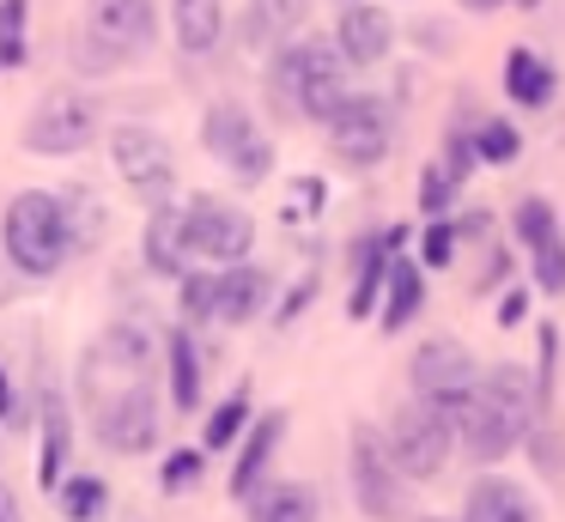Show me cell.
I'll return each instance as SVG.
<instances>
[{
    "label": "cell",
    "mask_w": 565,
    "mask_h": 522,
    "mask_svg": "<svg viewBox=\"0 0 565 522\" xmlns=\"http://www.w3.org/2000/svg\"><path fill=\"white\" fill-rule=\"evenodd\" d=\"M535 425H547L541 419V401H535V376L523 364H487L475 407L456 425V444L468 449L475 468H499L504 456H516L535 437Z\"/></svg>",
    "instance_id": "obj_1"
},
{
    "label": "cell",
    "mask_w": 565,
    "mask_h": 522,
    "mask_svg": "<svg viewBox=\"0 0 565 522\" xmlns=\"http://www.w3.org/2000/svg\"><path fill=\"white\" fill-rule=\"evenodd\" d=\"M0 249H7V262H13L25 279L62 274V267L74 262L62 194H50V189L13 194V201H7V213H0Z\"/></svg>",
    "instance_id": "obj_2"
},
{
    "label": "cell",
    "mask_w": 565,
    "mask_h": 522,
    "mask_svg": "<svg viewBox=\"0 0 565 522\" xmlns=\"http://www.w3.org/2000/svg\"><path fill=\"white\" fill-rule=\"evenodd\" d=\"M407 376H414V401L438 407L450 425H462L468 407H475V395H480V364L468 359V347L456 334L419 340L414 359H407Z\"/></svg>",
    "instance_id": "obj_3"
},
{
    "label": "cell",
    "mask_w": 565,
    "mask_h": 522,
    "mask_svg": "<svg viewBox=\"0 0 565 522\" xmlns=\"http://www.w3.org/2000/svg\"><path fill=\"white\" fill-rule=\"evenodd\" d=\"M347 480H353V504L365 522H402L407 516V480L395 473L383 432L365 419H353L347 432Z\"/></svg>",
    "instance_id": "obj_4"
},
{
    "label": "cell",
    "mask_w": 565,
    "mask_h": 522,
    "mask_svg": "<svg viewBox=\"0 0 565 522\" xmlns=\"http://www.w3.org/2000/svg\"><path fill=\"white\" fill-rule=\"evenodd\" d=\"M383 449H390L402 480H431V473H444V461L456 449V425L426 401H402L383 425Z\"/></svg>",
    "instance_id": "obj_5"
},
{
    "label": "cell",
    "mask_w": 565,
    "mask_h": 522,
    "mask_svg": "<svg viewBox=\"0 0 565 522\" xmlns=\"http://www.w3.org/2000/svg\"><path fill=\"white\" fill-rule=\"evenodd\" d=\"M201 146H207V158H220V164L244 182V189L274 170V140L256 128V116H249L237 97L207 104V116H201Z\"/></svg>",
    "instance_id": "obj_6"
},
{
    "label": "cell",
    "mask_w": 565,
    "mask_h": 522,
    "mask_svg": "<svg viewBox=\"0 0 565 522\" xmlns=\"http://www.w3.org/2000/svg\"><path fill=\"white\" fill-rule=\"evenodd\" d=\"M98 128H104L98 97L62 85V92H50L38 109H31V121H25V152H38V158H74V152H86V146L98 140Z\"/></svg>",
    "instance_id": "obj_7"
},
{
    "label": "cell",
    "mask_w": 565,
    "mask_h": 522,
    "mask_svg": "<svg viewBox=\"0 0 565 522\" xmlns=\"http://www.w3.org/2000/svg\"><path fill=\"white\" fill-rule=\"evenodd\" d=\"M110 164L116 177L128 182V194H140L147 206H171V189H177V152L159 128L147 121H122L110 128Z\"/></svg>",
    "instance_id": "obj_8"
},
{
    "label": "cell",
    "mask_w": 565,
    "mask_h": 522,
    "mask_svg": "<svg viewBox=\"0 0 565 522\" xmlns=\"http://www.w3.org/2000/svg\"><path fill=\"white\" fill-rule=\"evenodd\" d=\"M183 243L195 262H213V274H220V267L249 262V249H256V219L244 206L220 201V194H195L183 206Z\"/></svg>",
    "instance_id": "obj_9"
},
{
    "label": "cell",
    "mask_w": 565,
    "mask_h": 522,
    "mask_svg": "<svg viewBox=\"0 0 565 522\" xmlns=\"http://www.w3.org/2000/svg\"><path fill=\"white\" fill-rule=\"evenodd\" d=\"M92 437L110 456H152L159 449V395H152V383H128L116 395L92 401Z\"/></svg>",
    "instance_id": "obj_10"
},
{
    "label": "cell",
    "mask_w": 565,
    "mask_h": 522,
    "mask_svg": "<svg viewBox=\"0 0 565 522\" xmlns=\"http://www.w3.org/2000/svg\"><path fill=\"white\" fill-rule=\"evenodd\" d=\"M329 146H334V164H347V170H377L383 158H390V146H395V116H390V104H383V97L353 92V97H347V109L329 121Z\"/></svg>",
    "instance_id": "obj_11"
},
{
    "label": "cell",
    "mask_w": 565,
    "mask_h": 522,
    "mask_svg": "<svg viewBox=\"0 0 565 522\" xmlns=\"http://www.w3.org/2000/svg\"><path fill=\"white\" fill-rule=\"evenodd\" d=\"M79 36L110 49L116 61H135L159 43V0H86Z\"/></svg>",
    "instance_id": "obj_12"
},
{
    "label": "cell",
    "mask_w": 565,
    "mask_h": 522,
    "mask_svg": "<svg viewBox=\"0 0 565 522\" xmlns=\"http://www.w3.org/2000/svg\"><path fill=\"white\" fill-rule=\"evenodd\" d=\"M353 97V67L341 61L334 36H305V67H298V121H322L329 128L334 116L347 109Z\"/></svg>",
    "instance_id": "obj_13"
},
{
    "label": "cell",
    "mask_w": 565,
    "mask_h": 522,
    "mask_svg": "<svg viewBox=\"0 0 565 522\" xmlns=\"http://www.w3.org/2000/svg\"><path fill=\"white\" fill-rule=\"evenodd\" d=\"M407 225H383L353 237V291H347V322H365L371 310H383V286H390V267L402 262Z\"/></svg>",
    "instance_id": "obj_14"
},
{
    "label": "cell",
    "mask_w": 565,
    "mask_h": 522,
    "mask_svg": "<svg viewBox=\"0 0 565 522\" xmlns=\"http://www.w3.org/2000/svg\"><path fill=\"white\" fill-rule=\"evenodd\" d=\"M286 432H292V413L286 407L262 413V419L244 432V444H237V456H232V473H225V492H232L237 504H249V498L268 486V468H274V456H280Z\"/></svg>",
    "instance_id": "obj_15"
},
{
    "label": "cell",
    "mask_w": 565,
    "mask_h": 522,
    "mask_svg": "<svg viewBox=\"0 0 565 522\" xmlns=\"http://www.w3.org/2000/svg\"><path fill=\"white\" fill-rule=\"evenodd\" d=\"M38 486L43 492H62L67 480V456H74V413H67V395L55 383H43L38 395Z\"/></svg>",
    "instance_id": "obj_16"
},
{
    "label": "cell",
    "mask_w": 565,
    "mask_h": 522,
    "mask_svg": "<svg viewBox=\"0 0 565 522\" xmlns=\"http://www.w3.org/2000/svg\"><path fill=\"white\" fill-rule=\"evenodd\" d=\"M268 298H274V274L256 262H237V267H220V274H213V322H225V328L256 322V316L268 310Z\"/></svg>",
    "instance_id": "obj_17"
},
{
    "label": "cell",
    "mask_w": 565,
    "mask_h": 522,
    "mask_svg": "<svg viewBox=\"0 0 565 522\" xmlns=\"http://www.w3.org/2000/svg\"><path fill=\"white\" fill-rule=\"evenodd\" d=\"M334 49H341L347 67H377L395 49V19L377 0H359V7H347L341 24H334Z\"/></svg>",
    "instance_id": "obj_18"
},
{
    "label": "cell",
    "mask_w": 565,
    "mask_h": 522,
    "mask_svg": "<svg viewBox=\"0 0 565 522\" xmlns=\"http://www.w3.org/2000/svg\"><path fill=\"white\" fill-rule=\"evenodd\" d=\"M462 522H541L535 498L504 473H480L462 498Z\"/></svg>",
    "instance_id": "obj_19"
},
{
    "label": "cell",
    "mask_w": 565,
    "mask_h": 522,
    "mask_svg": "<svg viewBox=\"0 0 565 522\" xmlns=\"http://www.w3.org/2000/svg\"><path fill=\"white\" fill-rule=\"evenodd\" d=\"M140 262L159 279H183L189 274V243H183V213L177 206H152L147 237H140Z\"/></svg>",
    "instance_id": "obj_20"
},
{
    "label": "cell",
    "mask_w": 565,
    "mask_h": 522,
    "mask_svg": "<svg viewBox=\"0 0 565 522\" xmlns=\"http://www.w3.org/2000/svg\"><path fill=\"white\" fill-rule=\"evenodd\" d=\"M553 92H559V73H553V61H541L529 43H516L511 55H504V97H511L516 109H547Z\"/></svg>",
    "instance_id": "obj_21"
},
{
    "label": "cell",
    "mask_w": 565,
    "mask_h": 522,
    "mask_svg": "<svg viewBox=\"0 0 565 522\" xmlns=\"http://www.w3.org/2000/svg\"><path fill=\"white\" fill-rule=\"evenodd\" d=\"M317 516H322V498L310 480H268L244 504V522H317Z\"/></svg>",
    "instance_id": "obj_22"
},
{
    "label": "cell",
    "mask_w": 565,
    "mask_h": 522,
    "mask_svg": "<svg viewBox=\"0 0 565 522\" xmlns=\"http://www.w3.org/2000/svg\"><path fill=\"white\" fill-rule=\"evenodd\" d=\"M419 310H426V267L402 255V262L390 267V286H383L377 328H383V334H402V328L419 322Z\"/></svg>",
    "instance_id": "obj_23"
},
{
    "label": "cell",
    "mask_w": 565,
    "mask_h": 522,
    "mask_svg": "<svg viewBox=\"0 0 565 522\" xmlns=\"http://www.w3.org/2000/svg\"><path fill=\"white\" fill-rule=\"evenodd\" d=\"M164 388H171L177 413H195L201 407V347H195V328H171V334H164Z\"/></svg>",
    "instance_id": "obj_24"
},
{
    "label": "cell",
    "mask_w": 565,
    "mask_h": 522,
    "mask_svg": "<svg viewBox=\"0 0 565 522\" xmlns=\"http://www.w3.org/2000/svg\"><path fill=\"white\" fill-rule=\"evenodd\" d=\"M171 24L183 55H213L225 31V0H171Z\"/></svg>",
    "instance_id": "obj_25"
},
{
    "label": "cell",
    "mask_w": 565,
    "mask_h": 522,
    "mask_svg": "<svg viewBox=\"0 0 565 522\" xmlns=\"http://www.w3.org/2000/svg\"><path fill=\"white\" fill-rule=\"evenodd\" d=\"M62 213H67V243H74V255H92L104 243V231H110V206H104L98 189H86V182L62 189Z\"/></svg>",
    "instance_id": "obj_26"
},
{
    "label": "cell",
    "mask_w": 565,
    "mask_h": 522,
    "mask_svg": "<svg viewBox=\"0 0 565 522\" xmlns=\"http://www.w3.org/2000/svg\"><path fill=\"white\" fill-rule=\"evenodd\" d=\"M249 425H256V413H249V383H237L232 395L207 413V425H201V449H207V456H225V449L244 444Z\"/></svg>",
    "instance_id": "obj_27"
},
{
    "label": "cell",
    "mask_w": 565,
    "mask_h": 522,
    "mask_svg": "<svg viewBox=\"0 0 565 522\" xmlns=\"http://www.w3.org/2000/svg\"><path fill=\"white\" fill-rule=\"evenodd\" d=\"M305 19H310V0H249V12H244V31L256 36V43L280 49V43H286V36H292Z\"/></svg>",
    "instance_id": "obj_28"
},
{
    "label": "cell",
    "mask_w": 565,
    "mask_h": 522,
    "mask_svg": "<svg viewBox=\"0 0 565 522\" xmlns=\"http://www.w3.org/2000/svg\"><path fill=\"white\" fill-rule=\"evenodd\" d=\"M298 67H305V43H280L268 55V73H262V92L286 121H298Z\"/></svg>",
    "instance_id": "obj_29"
},
{
    "label": "cell",
    "mask_w": 565,
    "mask_h": 522,
    "mask_svg": "<svg viewBox=\"0 0 565 522\" xmlns=\"http://www.w3.org/2000/svg\"><path fill=\"white\" fill-rule=\"evenodd\" d=\"M55 504H62L67 522H98L104 510H110V486H104L98 473H67L62 492H55Z\"/></svg>",
    "instance_id": "obj_30"
},
{
    "label": "cell",
    "mask_w": 565,
    "mask_h": 522,
    "mask_svg": "<svg viewBox=\"0 0 565 522\" xmlns=\"http://www.w3.org/2000/svg\"><path fill=\"white\" fill-rule=\"evenodd\" d=\"M475 152H480V164L511 170L516 158H523V134H516V121H504V116H480V121H475Z\"/></svg>",
    "instance_id": "obj_31"
},
{
    "label": "cell",
    "mask_w": 565,
    "mask_h": 522,
    "mask_svg": "<svg viewBox=\"0 0 565 522\" xmlns=\"http://www.w3.org/2000/svg\"><path fill=\"white\" fill-rule=\"evenodd\" d=\"M511 237L523 243L529 255L547 249V243L559 237V213H553V206L541 201V194H523V201H516V213H511Z\"/></svg>",
    "instance_id": "obj_32"
},
{
    "label": "cell",
    "mask_w": 565,
    "mask_h": 522,
    "mask_svg": "<svg viewBox=\"0 0 565 522\" xmlns=\"http://www.w3.org/2000/svg\"><path fill=\"white\" fill-rule=\"evenodd\" d=\"M559 347H565V334L553 322H541L535 328V401H541V419H547L553 388H559Z\"/></svg>",
    "instance_id": "obj_33"
},
{
    "label": "cell",
    "mask_w": 565,
    "mask_h": 522,
    "mask_svg": "<svg viewBox=\"0 0 565 522\" xmlns=\"http://www.w3.org/2000/svg\"><path fill=\"white\" fill-rule=\"evenodd\" d=\"M25 12H31V0H0V73H19L31 61Z\"/></svg>",
    "instance_id": "obj_34"
},
{
    "label": "cell",
    "mask_w": 565,
    "mask_h": 522,
    "mask_svg": "<svg viewBox=\"0 0 565 522\" xmlns=\"http://www.w3.org/2000/svg\"><path fill=\"white\" fill-rule=\"evenodd\" d=\"M456 255H462L456 219H431V225H419V267H426V274H444V267H456Z\"/></svg>",
    "instance_id": "obj_35"
},
{
    "label": "cell",
    "mask_w": 565,
    "mask_h": 522,
    "mask_svg": "<svg viewBox=\"0 0 565 522\" xmlns=\"http://www.w3.org/2000/svg\"><path fill=\"white\" fill-rule=\"evenodd\" d=\"M201 473H207V449H201V444H195V449L183 444V449H171V456L159 461V486H164L171 498H177V492H195Z\"/></svg>",
    "instance_id": "obj_36"
},
{
    "label": "cell",
    "mask_w": 565,
    "mask_h": 522,
    "mask_svg": "<svg viewBox=\"0 0 565 522\" xmlns=\"http://www.w3.org/2000/svg\"><path fill=\"white\" fill-rule=\"evenodd\" d=\"M450 201H456V182H450V170L431 158V164L419 170V219H426V225H431V219H444V213H450Z\"/></svg>",
    "instance_id": "obj_37"
},
{
    "label": "cell",
    "mask_w": 565,
    "mask_h": 522,
    "mask_svg": "<svg viewBox=\"0 0 565 522\" xmlns=\"http://www.w3.org/2000/svg\"><path fill=\"white\" fill-rule=\"evenodd\" d=\"M177 310H183V322H213V274L189 267V274L177 279Z\"/></svg>",
    "instance_id": "obj_38"
},
{
    "label": "cell",
    "mask_w": 565,
    "mask_h": 522,
    "mask_svg": "<svg viewBox=\"0 0 565 522\" xmlns=\"http://www.w3.org/2000/svg\"><path fill=\"white\" fill-rule=\"evenodd\" d=\"M438 164L450 170V182H456V189H468V177L480 170L475 134H462V128H450V134H444V158H438Z\"/></svg>",
    "instance_id": "obj_39"
},
{
    "label": "cell",
    "mask_w": 565,
    "mask_h": 522,
    "mask_svg": "<svg viewBox=\"0 0 565 522\" xmlns=\"http://www.w3.org/2000/svg\"><path fill=\"white\" fill-rule=\"evenodd\" d=\"M529 274H535V291H547V298H565V237H553L547 249L529 255Z\"/></svg>",
    "instance_id": "obj_40"
},
{
    "label": "cell",
    "mask_w": 565,
    "mask_h": 522,
    "mask_svg": "<svg viewBox=\"0 0 565 522\" xmlns=\"http://www.w3.org/2000/svg\"><path fill=\"white\" fill-rule=\"evenodd\" d=\"M317 286H322V274H317V267H305V274H298L292 286H286V298L274 303V328H292L298 316L310 310V298H317Z\"/></svg>",
    "instance_id": "obj_41"
},
{
    "label": "cell",
    "mask_w": 565,
    "mask_h": 522,
    "mask_svg": "<svg viewBox=\"0 0 565 522\" xmlns=\"http://www.w3.org/2000/svg\"><path fill=\"white\" fill-rule=\"evenodd\" d=\"M529 456H535V468L541 473H565V437L553 432V425H535V437H529Z\"/></svg>",
    "instance_id": "obj_42"
},
{
    "label": "cell",
    "mask_w": 565,
    "mask_h": 522,
    "mask_svg": "<svg viewBox=\"0 0 565 522\" xmlns=\"http://www.w3.org/2000/svg\"><path fill=\"white\" fill-rule=\"evenodd\" d=\"M19 425H31V401L19 395L7 364H0V432H19Z\"/></svg>",
    "instance_id": "obj_43"
},
{
    "label": "cell",
    "mask_w": 565,
    "mask_h": 522,
    "mask_svg": "<svg viewBox=\"0 0 565 522\" xmlns=\"http://www.w3.org/2000/svg\"><path fill=\"white\" fill-rule=\"evenodd\" d=\"M414 43L426 49V55H450L456 49V31L444 19H414Z\"/></svg>",
    "instance_id": "obj_44"
},
{
    "label": "cell",
    "mask_w": 565,
    "mask_h": 522,
    "mask_svg": "<svg viewBox=\"0 0 565 522\" xmlns=\"http://www.w3.org/2000/svg\"><path fill=\"white\" fill-rule=\"evenodd\" d=\"M529 303H535V286H511V291L499 298V310H492V322H499V328H516V322L529 316Z\"/></svg>",
    "instance_id": "obj_45"
},
{
    "label": "cell",
    "mask_w": 565,
    "mask_h": 522,
    "mask_svg": "<svg viewBox=\"0 0 565 522\" xmlns=\"http://www.w3.org/2000/svg\"><path fill=\"white\" fill-rule=\"evenodd\" d=\"M456 237H462L468 243V249H492V213H487V206H475V213H462V219H456Z\"/></svg>",
    "instance_id": "obj_46"
},
{
    "label": "cell",
    "mask_w": 565,
    "mask_h": 522,
    "mask_svg": "<svg viewBox=\"0 0 565 522\" xmlns=\"http://www.w3.org/2000/svg\"><path fill=\"white\" fill-rule=\"evenodd\" d=\"M504 274H511V249H504V243H492L487 267H480V274H475V291H492V286H499Z\"/></svg>",
    "instance_id": "obj_47"
},
{
    "label": "cell",
    "mask_w": 565,
    "mask_h": 522,
    "mask_svg": "<svg viewBox=\"0 0 565 522\" xmlns=\"http://www.w3.org/2000/svg\"><path fill=\"white\" fill-rule=\"evenodd\" d=\"M0 522H25V510H19V492L7 480H0Z\"/></svg>",
    "instance_id": "obj_48"
},
{
    "label": "cell",
    "mask_w": 565,
    "mask_h": 522,
    "mask_svg": "<svg viewBox=\"0 0 565 522\" xmlns=\"http://www.w3.org/2000/svg\"><path fill=\"white\" fill-rule=\"evenodd\" d=\"M298 194H305V206H310V213H317V206L329 201V189H322L317 177H298Z\"/></svg>",
    "instance_id": "obj_49"
},
{
    "label": "cell",
    "mask_w": 565,
    "mask_h": 522,
    "mask_svg": "<svg viewBox=\"0 0 565 522\" xmlns=\"http://www.w3.org/2000/svg\"><path fill=\"white\" fill-rule=\"evenodd\" d=\"M499 7H511V0H462V12H499Z\"/></svg>",
    "instance_id": "obj_50"
},
{
    "label": "cell",
    "mask_w": 565,
    "mask_h": 522,
    "mask_svg": "<svg viewBox=\"0 0 565 522\" xmlns=\"http://www.w3.org/2000/svg\"><path fill=\"white\" fill-rule=\"evenodd\" d=\"M414 522H462V516H414Z\"/></svg>",
    "instance_id": "obj_51"
},
{
    "label": "cell",
    "mask_w": 565,
    "mask_h": 522,
    "mask_svg": "<svg viewBox=\"0 0 565 522\" xmlns=\"http://www.w3.org/2000/svg\"><path fill=\"white\" fill-rule=\"evenodd\" d=\"M516 7H523V12H535V7H541V0H516Z\"/></svg>",
    "instance_id": "obj_52"
},
{
    "label": "cell",
    "mask_w": 565,
    "mask_h": 522,
    "mask_svg": "<svg viewBox=\"0 0 565 522\" xmlns=\"http://www.w3.org/2000/svg\"><path fill=\"white\" fill-rule=\"evenodd\" d=\"M341 7H359V0H341Z\"/></svg>",
    "instance_id": "obj_53"
}]
</instances>
